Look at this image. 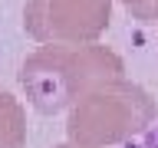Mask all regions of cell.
<instances>
[{"instance_id": "6da1fadb", "label": "cell", "mask_w": 158, "mask_h": 148, "mask_svg": "<svg viewBox=\"0 0 158 148\" xmlns=\"http://www.w3.org/2000/svg\"><path fill=\"white\" fill-rule=\"evenodd\" d=\"M125 76V63L102 43H46L20 66V89L40 115L69 112L82 96Z\"/></svg>"}, {"instance_id": "7a4b0ae2", "label": "cell", "mask_w": 158, "mask_h": 148, "mask_svg": "<svg viewBox=\"0 0 158 148\" xmlns=\"http://www.w3.org/2000/svg\"><path fill=\"white\" fill-rule=\"evenodd\" d=\"M155 99L125 76L92 89L66 112V138L82 148H112L155 125Z\"/></svg>"}, {"instance_id": "3957f363", "label": "cell", "mask_w": 158, "mask_h": 148, "mask_svg": "<svg viewBox=\"0 0 158 148\" xmlns=\"http://www.w3.org/2000/svg\"><path fill=\"white\" fill-rule=\"evenodd\" d=\"M112 23V0H27L23 30L46 43H99Z\"/></svg>"}, {"instance_id": "277c9868", "label": "cell", "mask_w": 158, "mask_h": 148, "mask_svg": "<svg viewBox=\"0 0 158 148\" xmlns=\"http://www.w3.org/2000/svg\"><path fill=\"white\" fill-rule=\"evenodd\" d=\"M0 148H27V109L0 89Z\"/></svg>"}, {"instance_id": "5b68a950", "label": "cell", "mask_w": 158, "mask_h": 148, "mask_svg": "<svg viewBox=\"0 0 158 148\" xmlns=\"http://www.w3.org/2000/svg\"><path fill=\"white\" fill-rule=\"evenodd\" d=\"M122 7L132 13L135 20H145V23H155V13H158V0H118Z\"/></svg>"}, {"instance_id": "8992f818", "label": "cell", "mask_w": 158, "mask_h": 148, "mask_svg": "<svg viewBox=\"0 0 158 148\" xmlns=\"http://www.w3.org/2000/svg\"><path fill=\"white\" fill-rule=\"evenodd\" d=\"M132 148H158V125H152L145 135H138L132 142Z\"/></svg>"}, {"instance_id": "52a82bcc", "label": "cell", "mask_w": 158, "mask_h": 148, "mask_svg": "<svg viewBox=\"0 0 158 148\" xmlns=\"http://www.w3.org/2000/svg\"><path fill=\"white\" fill-rule=\"evenodd\" d=\"M56 148H82V145H73V142L66 138V142H63V145H56Z\"/></svg>"}, {"instance_id": "ba28073f", "label": "cell", "mask_w": 158, "mask_h": 148, "mask_svg": "<svg viewBox=\"0 0 158 148\" xmlns=\"http://www.w3.org/2000/svg\"><path fill=\"white\" fill-rule=\"evenodd\" d=\"M155 27H158V13H155Z\"/></svg>"}]
</instances>
